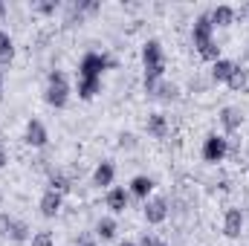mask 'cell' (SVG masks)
<instances>
[{
	"mask_svg": "<svg viewBox=\"0 0 249 246\" xmlns=\"http://www.w3.org/2000/svg\"><path fill=\"white\" fill-rule=\"evenodd\" d=\"M139 246H157V238H151V235H142Z\"/></svg>",
	"mask_w": 249,
	"mask_h": 246,
	"instance_id": "29",
	"label": "cell"
},
{
	"mask_svg": "<svg viewBox=\"0 0 249 246\" xmlns=\"http://www.w3.org/2000/svg\"><path fill=\"white\" fill-rule=\"evenodd\" d=\"M99 87H102V78H78V99L93 102L96 93H99Z\"/></svg>",
	"mask_w": 249,
	"mask_h": 246,
	"instance_id": "19",
	"label": "cell"
},
{
	"mask_svg": "<svg viewBox=\"0 0 249 246\" xmlns=\"http://www.w3.org/2000/svg\"><path fill=\"white\" fill-rule=\"evenodd\" d=\"M197 53H200V58L203 61H220V47H217V41H209V44H203V47H197Z\"/></svg>",
	"mask_w": 249,
	"mask_h": 246,
	"instance_id": "22",
	"label": "cell"
},
{
	"mask_svg": "<svg viewBox=\"0 0 249 246\" xmlns=\"http://www.w3.org/2000/svg\"><path fill=\"white\" fill-rule=\"evenodd\" d=\"M145 127H148V136H154V139H165L168 136V119L162 113H151Z\"/></svg>",
	"mask_w": 249,
	"mask_h": 246,
	"instance_id": "13",
	"label": "cell"
},
{
	"mask_svg": "<svg viewBox=\"0 0 249 246\" xmlns=\"http://www.w3.org/2000/svg\"><path fill=\"white\" fill-rule=\"evenodd\" d=\"M229 154V139L226 136H217V133H209L203 139V159L206 162H223Z\"/></svg>",
	"mask_w": 249,
	"mask_h": 246,
	"instance_id": "3",
	"label": "cell"
},
{
	"mask_svg": "<svg viewBox=\"0 0 249 246\" xmlns=\"http://www.w3.org/2000/svg\"><path fill=\"white\" fill-rule=\"evenodd\" d=\"M235 9L232 6H214L212 12H209V20H212V26H232V20H235Z\"/></svg>",
	"mask_w": 249,
	"mask_h": 246,
	"instance_id": "14",
	"label": "cell"
},
{
	"mask_svg": "<svg viewBox=\"0 0 249 246\" xmlns=\"http://www.w3.org/2000/svg\"><path fill=\"white\" fill-rule=\"evenodd\" d=\"M116 58L105 55V53H87L78 64V78H102L105 70H113Z\"/></svg>",
	"mask_w": 249,
	"mask_h": 246,
	"instance_id": "2",
	"label": "cell"
},
{
	"mask_svg": "<svg viewBox=\"0 0 249 246\" xmlns=\"http://www.w3.org/2000/svg\"><path fill=\"white\" fill-rule=\"evenodd\" d=\"M244 232V211L241 209H226V217H223V235L229 241H238Z\"/></svg>",
	"mask_w": 249,
	"mask_h": 246,
	"instance_id": "8",
	"label": "cell"
},
{
	"mask_svg": "<svg viewBox=\"0 0 249 246\" xmlns=\"http://www.w3.org/2000/svg\"><path fill=\"white\" fill-rule=\"evenodd\" d=\"M3 18H6V3L0 0V23H3Z\"/></svg>",
	"mask_w": 249,
	"mask_h": 246,
	"instance_id": "32",
	"label": "cell"
},
{
	"mask_svg": "<svg viewBox=\"0 0 249 246\" xmlns=\"http://www.w3.org/2000/svg\"><path fill=\"white\" fill-rule=\"evenodd\" d=\"M61 206H64V197L61 194H55V191H44V197H41V203H38V209H41V214L44 217H55L58 211H61Z\"/></svg>",
	"mask_w": 249,
	"mask_h": 246,
	"instance_id": "11",
	"label": "cell"
},
{
	"mask_svg": "<svg viewBox=\"0 0 249 246\" xmlns=\"http://www.w3.org/2000/svg\"><path fill=\"white\" fill-rule=\"evenodd\" d=\"M61 3L58 0H38V3H32V9L35 12H41V15H55V9H58Z\"/></svg>",
	"mask_w": 249,
	"mask_h": 246,
	"instance_id": "25",
	"label": "cell"
},
{
	"mask_svg": "<svg viewBox=\"0 0 249 246\" xmlns=\"http://www.w3.org/2000/svg\"><path fill=\"white\" fill-rule=\"evenodd\" d=\"M157 246H168V244H165V241H157Z\"/></svg>",
	"mask_w": 249,
	"mask_h": 246,
	"instance_id": "36",
	"label": "cell"
},
{
	"mask_svg": "<svg viewBox=\"0 0 249 246\" xmlns=\"http://www.w3.org/2000/svg\"><path fill=\"white\" fill-rule=\"evenodd\" d=\"M142 67H145V70H157V67H165L162 44H160L157 38L145 41V47H142Z\"/></svg>",
	"mask_w": 249,
	"mask_h": 246,
	"instance_id": "6",
	"label": "cell"
},
{
	"mask_svg": "<svg viewBox=\"0 0 249 246\" xmlns=\"http://www.w3.org/2000/svg\"><path fill=\"white\" fill-rule=\"evenodd\" d=\"M0 203H3V191H0Z\"/></svg>",
	"mask_w": 249,
	"mask_h": 246,
	"instance_id": "37",
	"label": "cell"
},
{
	"mask_svg": "<svg viewBox=\"0 0 249 246\" xmlns=\"http://www.w3.org/2000/svg\"><path fill=\"white\" fill-rule=\"evenodd\" d=\"M113 177H116V168H113V162H99L96 165V171H93V183L99 185V188H110L113 185Z\"/></svg>",
	"mask_w": 249,
	"mask_h": 246,
	"instance_id": "12",
	"label": "cell"
},
{
	"mask_svg": "<svg viewBox=\"0 0 249 246\" xmlns=\"http://www.w3.org/2000/svg\"><path fill=\"white\" fill-rule=\"evenodd\" d=\"M6 162H9V157H6V151H3V148H0V168H3V165H6Z\"/></svg>",
	"mask_w": 249,
	"mask_h": 246,
	"instance_id": "31",
	"label": "cell"
},
{
	"mask_svg": "<svg viewBox=\"0 0 249 246\" xmlns=\"http://www.w3.org/2000/svg\"><path fill=\"white\" fill-rule=\"evenodd\" d=\"M127 200H130V191H124V188H107V194H105V203L113 214H122L127 209Z\"/></svg>",
	"mask_w": 249,
	"mask_h": 246,
	"instance_id": "10",
	"label": "cell"
},
{
	"mask_svg": "<svg viewBox=\"0 0 249 246\" xmlns=\"http://www.w3.org/2000/svg\"><path fill=\"white\" fill-rule=\"evenodd\" d=\"M96 235H99L102 241H113V238H116V220H113V217H102V220L96 223Z\"/></svg>",
	"mask_w": 249,
	"mask_h": 246,
	"instance_id": "21",
	"label": "cell"
},
{
	"mask_svg": "<svg viewBox=\"0 0 249 246\" xmlns=\"http://www.w3.org/2000/svg\"><path fill=\"white\" fill-rule=\"evenodd\" d=\"M235 67H238V64L229 61V58H220V61H214V64H212V81H217V84H226V81H229V75L235 72Z\"/></svg>",
	"mask_w": 249,
	"mask_h": 246,
	"instance_id": "15",
	"label": "cell"
},
{
	"mask_svg": "<svg viewBox=\"0 0 249 246\" xmlns=\"http://www.w3.org/2000/svg\"><path fill=\"white\" fill-rule=\"evenodd\" d=\"M154 185H157V183H154L151 177L139 174V177H133V180H130V188H127V191H130L133 197H139V200H148V194L154 191Z\"/></svg>",
	"mask_w": 249,
	"mask_h": 246,
	"instance_id": "16",
	"label": "cell"
},
{
	"mask_svg": "<svg viewBox=\"0 0 249 246\" xmlns=\"http://www.w3.org/2000/svg\"><path fill=\"white\" fill-rule=\"evenodd\" d=\"M29 238H32V232H29V223H23V220H12L9 241H12V244H26Z\"/></svg>",
	"mask_w": 249,
	"mask_h": 246,
	"instance_id": "20",
	"label": "cell"
},
{
	"mask_svg": "<svg viewBox=\"0 0 249 246\" xmlns=\"http://www.w3.org/2000/svg\"><path fill=\"white\" fill-rule=\"evenodd\" d=\"M78 246H99V244H96V241H93V238H87V235H84V238H81V241H78Z\"/></svg>",
	"mask_w": 249,
	"mask_h": 246,
	"instance_id": "30",
	"label": "cell"
},
{
	"mask_svg": "<svg viewBox=\"0 0 249 246\" xmlns=\"http://www.w3.org/2000/svg\"><path fill=\"white\" fill-rule=\"evenodd\" d=\"M29 246H55V241H53V232H35L32 235V244Z\"/></svg>",
	"mask_w": 249,
	"mask_h": 246,
	"instance_id": "26",
	"label": "cell"
},
{
	"mask_svg": "<svg viewBox=\"0 0 249 246\" xmlns=\"http://www.w3.org/2000/svg\"><path fill=\"white\" fill-rule=\"evenodd\" d=\"M220 124H223V130H226V133L241 130V124H244V113H241V107L226 105V107L220 110Z\"/></svg>",
	"mask_w": 249,
	"mask_h": 246,
	"instance_id": "9",
	"label": "cell"
},
{
	"mask_svg": "<svg viewBox=\"0 0 249 246\" xmlns=\"http://www.w3.org/2000/svg\"><path fill=\"white\" fill-rule=\"evenodd\" d=\"M12 220H15V217H9L6 211H0V238H9V229H12Z\"/></svg>",
	"mask_w": 249,
	"mask_h": 246,
	"instance_id": "28",
	"label": "cell"
},
{
	"mask_svg": "<svg viewBox=\"0 0 249 246\" xmlns=\"http://www.w3.org/2000/svg\"><path fill=\"white\" fill-rule=\"evenodd\" d=\"M241 15H249V3L244 6V9H241Z\"/></svg>",
	"mask_w": 249,
	"mask_h": 246,
	"instance_id": "34",
	"label": "cell"
},
{
	"mask_svg": "<svg viewBox=\"0 0 249 246\" xmlns=\"http://www.w3.org/2000/svg\"><path fill=\"white\" fill-rule=\"evenodd\" d=\"M119 148L133 151V148H136V136H133V133H119Z\"/></svg>",
	"mask_w": 249,
	"mask_h": 246,
	"instance_id": "27",
	"label": "cell"
},
{
	"mask_svg": "<svg viewBox=\"0 0 249 246\" xmlns=\"http://www.w3.org/2000/svg\"><path fill=\"white\" fill-rule=\"evenodd\" d=\"M44 102H47L50 107H55V110L67 107V102H70V81H67L64 70H53V72L47 75V90H44Z\"/></svg>",
	"mask_w": 249,
	"mask_h": 246,
	"instance_id": "1",
	"label": "cell"
},
{
	"mask_svg": "<svg viewBox=\"0 0 249 246\" xmlns=\"http://www.w3.org/2000/svg\"><path fill=\"white\" fill-rule=\"evenodd\" d=\"M3 81H6V78H3V70H0V90H3Z\"/></svg>",
	"mask_w": 249,
	"mask_h": 246,
	"instance_id": "35",
	"label": "cell"
},
{
	"mask_svg": "<svg viewBox=\"0 0 249 246\" xmlns=\"http://www.w3.org/2000/svg\"><path fill=\"white\" fill-rule=\"evenodd\" d=\"M23 142H26L29 148H47V142H50V133H47V127H44V122H41V119H29V122H26Z\"/></svg>",
	"mask_w": 249,
	"mask_h": 246,
	"instance_id": "5",
	"label": "cell"
},
{
	"mask_svg": "<svg viewBox=\"0 0 249 246\" xmlns=\"http://www.w3.org/2000/svg\"><path fill=\"white\" fill-rule=\"evenodd\" d=\"M247 81H249V72L244 70V67H235V72L229 75V81H226V84H229L232 90H244V87H247Z\"/></svg>",
	"mask_w": 249,
	"mask_h": 246,
	"instance_id": "23",
	"label": "cell"
},
{
	"mask_svg": "<svg viewBox=\"0 0 249 246\" xmlns=\"http://www.w3.org/2000/svg\"><path fill=\"white\" fill-rule=\"evenodd\" d=\"M12 61H15V41H12L9 32L0 29V70L3 67H12Z\"/></svg>",
	"mask_w": 249,
	"mask_h": 246,
	"instance_id": "17",
	"label": "cell"
},
{
	"mask_svg": "<svg viewBox=\"0 0 249 246\" xmlns=\"http://www.w3.org/2000/svg\"><path fill=\"white\" fill-rule=\"evenodd\" d=\"M70 188H72V185H70L67 177H61V174H53V177H50V191H55V194H61L64 197Z\"/></svg>",
	"mask_w": 249,
	"mask_h": 246,
	"instance_id": "24",
	"label": "cell"
},
{
	"mask_svg": "<svg viewBox=\"0 0 249 246\" xmlns=\"http://www.w3.org/2000/svg\"><path fill=\"white\" fill-rule=\"evenodd\" d=\"M142 211H145V220L151 226H160L168 217V200L165 197H151V200H145V209Z\"/></svg>",
	"mask_w": 249,
	"mask_h": 246,
	"instance_id": "4",
	"label": "cell"
},
{
	"mask_svg": "<svg viewBox=\"0 0 249 246\" xmlns=\"http://www.w3.org/2000/svg\"><path fill=\"white\" fill-rule=\"evenodd\" d=\"M119 246H139V244H133V241H122Z\"/></svg>",
	"mask_w": 249,
	"mask_h": 246,
	"instance_id": "33",
	"label": "cell"
},
{
	"mask_svg": "<svg viewBox=\"0 0 249 246\" xmlns=\"http://www.w3.org/2000/svg\"><path fill=\"white\" fill-rule=\"evenodd\" d=\"M151 96H154V99H160V102H174V99L180 96V87H177L174 81H165V78H162V81L154 87V93H151Z\"/></svg>",
	"mask_w": 249,
	"mask_h": 246,
	"instance_id": "18",
	"label": "cell"
},
{
	"mask_svg": "<svg viewBox=\"0 0 249 246\" xmlns=\"http://www.w3.org/2000/svg\"><path fill=\"white\" fill-rule=\"evenodd\" d=\"M212 35H214V26H212L209 15H200V18L194 20V26H191V41H194V47H203V44L214 41Z\"/></svg>",
	"mask_w": 249,
	"mask_h": 246,
	"instance_id": "7",
	"label": "cell"
}]
</instances>
